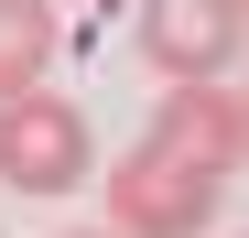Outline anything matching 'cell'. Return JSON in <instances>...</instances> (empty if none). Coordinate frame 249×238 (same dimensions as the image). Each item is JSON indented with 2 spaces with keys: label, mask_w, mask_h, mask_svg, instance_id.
I'll use <instances>...</instances> for the list:
<instances>
[{
  "label": "cell",
  "mask_w": 249,
  "mask_h": 238,
  "mask_svg": "<svg viewBox=\"0 0 249 238\" xmlns=\"http://www.w3.org/2000/svg\"><path fill=\"white\" fill-rule=\"evenodd\" d=\"M87 184L108 206V238H206L217 227V195H228V173H195V163H174V152H152V141L119 152Z\"/></svg>",
  "instance_id": "6da1fadb"
},
{
  "label": "cell",
  "mask_w": 249,
  "mask_h": 238,
  "mask_svg": "<svg viewBox=\"0 0 249 238\" xmlns=\"http://www.w3.org/2000/svg\"><path fill=\"white\" fill-rule=\"evenodd\" d=\"M98 173V130L65 87H11L0 98V184L11 195H76Z\"/></svg>",
  "instance_id": "7a4b0ae2"
},
{
  "label": "cell",
  "mask_w": 249,
  "mask_h": 238,
  "mask_svg": "<svg viewBox=\"0 0 249 238\" xmlns=\"http://www.w3.org/2000/svg\"><path fill=\"white\" fill-rule=\"evenodd\" d=\"M130 44H141V65L162 87H228V65H238V0H141Z\"/></svg>",
  "instance_id": "3957f363"
},
{
  "label": "cell",
  "mask_w": 249,
  "mask_h": 238,
  "mask_svg": "<svg viewBox=\"0 0 249 238\" xmlns=\"http://www.w3.org/2000/svg\"><path fill=\"white\" fill-rule=\"evenodd\" d=\"M152 152H174L195 173H238V98L228 87H162L152 98Z\"/></svg>",
  "instance_id": "277c9868"
},
{
  "label": "cell",
  "mask_w": 249,
  "mask_h": 238,
  "mask_svg": "<svg viewBox=\"0 0 249 238\" xmlns=\"http://www.w3.org/2000/svg\"><path fill=\"white\" fill-rule=\"evenodd\" d=\"M54 44H65L54 0H0V98H11V87H44V76H54Z\"/></svg>",
  "instance_id": "5b68a950"
},
{
  "label": "cell",
  "mask_w": 249,
  "mask_h": 238,
  "mask_svg": "<svg viewBox=\"0 0 249 238\" xmlns=\"http://www.w3.org/2000/svg\"><path fill=\"white\" fill-rule=\"evenodd\" d=\"M54 238H108V227H54Z\"/></svg>",
  "instance_id": "8992f818"
}]
</instances>
